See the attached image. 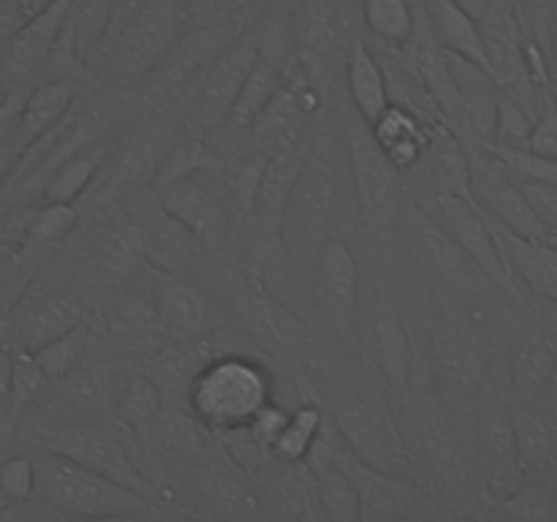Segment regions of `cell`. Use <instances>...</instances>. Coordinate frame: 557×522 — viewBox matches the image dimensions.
Wrapping results in <instances>:
<instances>
[{
  "label": "cell",
  "instance_id": "cell-18",
  "mask_svg": "<svg viewBox=\"0 0 557 522\" xmlns=\"http://www.w3.org/2000/svg\"><path fill=\"white\" fill-rule=\"evenodd\" d=\"M156 321L177 346H190L223 326V308L190 277L150 270Z\"/></svg>",
  "mask_w": 557,
  "mask_h": 522
},
{
  "label": "cell",
  "instance_id": "cell-49",
  "mask_svg": "<svg viewBox=\"0 0 557 522\" xmlns=\"http://www.w3.org/2000/svg\"><path fill=\"white\" fill-rule=\"evenodd\" d=\"M528 152L542 158H557V101L549 90L542 96V109L533 120Z\"/></svg>",
  "mask_w": 557,
  "mask_h": 522
},
{
  "label": "cell",
  "instance_id": "cell-26",
  "mask_svg": "<svg viewBox=\"0 0 557 522\" xmlns=\"http://www.w3.org/2000/svg\"><path fill=\"white\" fill-rule=\"evenodd\" d=\"M422 172L413 194H457L471 196V163H468V147L455 130L441 123L433 130L422 161L411 169Z\"/></svg>",
  "mask_w": 557,
  "mask_h": 522
},
{
  "label": "cell",
  "instance_id": "cell-38",
  "mask_svg": "<svg viewBox=\"0 0 557 522\" xmlns=\"http://www.w3.org/2000/svg\"><path fill=\"white\" fill-rule=\"evenodd\" d=\"M201 493L210 506H215L226 517H253L261 514L256 482L250 484L243 473L234 471L226 462H212L201 476Z\"/></svg>",
  "mask_w": 557,
  "mask_h": 522
},
{
  "label": "cell",
  "instance_id": "cell-35",
  "mask_svg": "<svg viewBox=\"0 0 557 522\" xmlns=\"http://www.w3.org/2000/svg\"><path fill=\"white\" fill-rule=\"evenodd\" d=\"M52 386L58 389L60 400L69 402L74 411H85L87 417H114L117 411L120 391L114 389L107 368H98L85 359Z\"/></svg>",
  "mask_w": 557,
  "mask_h": 522
},
{
  "label": "cell",
  "instance_id": "cell-42",
  "mask_svg": "<svg viewBox=\"0 0 557 522\" xmlns=\"http://www.w3.org/2000/svg\"><path fill=\"white\" fill-rule=\"evenodd\" d=\"M161 408H163V389L158 386V381L152 378V375L134 373L128 375L123 391H120L114 419H117L128 433L139 435L141 438V435L150 433V427L156 424Z\"/></svg>",
  "mask_w": 557,
  "mask_h": 522
},
{
  "label": "cell",
  "instance_id": "cell-24",
  "mask_svg": "<svg viewBox=\"0 0 557 522\" xmlns=\"http://www.w3.org/2000/svg\"><path fill=\"white\" fill-rule=\"evenodd\" d=\"M438 125V120L424 117V114L406 107V103L389 101L381 109L379 117L368 123V128L379 150L389 158L392 166L400 174H408L422 161L424 150L433 139V130Z\"/></svg>",
  "mask_w": 557,
  "mask_h": 522
},
{
  "label": "cell",
  "instance_id": "cell-40",
  "mask_svg": "<svg viewBox=\"0 0 557 522\" xmlns=\"http://www.w3.org/2000/svg\"><path fill=\"white\" fill-rule=\"evenodd\" d=\"M326 424V411L315 402H299L288 411L286 424L270 449L275 462H305Z\"/></svg>",
  "mask_w": 557,
  "mask_h": 522
},
{
  "label": "cell",
  "instance_id": "cell-14",
  "mask_svg": "<svg viewBox=\"0 0 557 522\" xmlns=\"http://www.w3.org/2000/svg\"><path fill=\"white\" fill-rule=\"evenodd\" d=\"M413 201L424 207L451 237L457 239L462 250L476 261L484 270V275L495 283L500 294L511 302L522 297V288L511 281V275L506 272L504 261H500L498 245H495L493 232H490V223L484 217V212L479 210L476 201L471 196H457V194H408Z\"/></svg>",
  "mask_w": 557,
  "mask_h": 522
},
{
  "label": "cell",
  "instance_id": "cell-16",
  "mask_svg": "<svg viewBox=\"0 0 557 522\" xmlns=\"http://www.w3.org/2000/svg\"><path fill=\"white\" fill-rule=\"evenodd\" d=\"M41 449L58 451V455L69 457L123 487L156 498L152 482L139 471L125 440L112 430L96 427V424H60L54 430H44Z\"/></svg>",
  "mask_w": 557,
  "mask_h": 522
},
{
  "label": "cell",
  "instance_id": "cell-47",
  "mask_svg": "<svg viewBox=\"0 0 557 522\" xmlns=\"http://www.w3.org/2000/svg\"><path fill=\"white\" fill-rule=\"evenodd\" d=\"M533 117L506 92L498 96V107H495V123H493V147L500 150H528L531 141Z\"/></svg>",
  "mask_w": 557,
  "mask_h": 522
},
{
  "label": "cell",
  "instance_id": "cell-37",
  "mask_svg": "<svg viewBox=\"0 0 557 522\" xmlns=\"http://www.w3.org/2000/svg\"><path fill=\"white\" fill-rule=\"evenodd\" d=\"M109 158V145L103 139L92 141L85 150L74 152V156L65 158L52 174H49L47 185L41 190V204L44 201H65V204H74L76 196L85 194L92 185V179L101 174L103 163Z\"/></svg>",
  "mask_w": 557,
  "mask_h": 522
},
{
  "label": "cell",
  "instance_id": "cell-2",
  "mask_svg": "<svg viewBox=\"0 0 557 522\" xmlns=\"http://www.w3.org/2000/svg\"><path fill=\"white\" fill-rule=\"evenodd\" d=\"M428 359L435 397L455 417L473 424L479 386L495 353L482 319L444 299L438 313L428 315Z\"/></svg>",
  "mask_w": 557,
  "mask_h": 522
},
{
  "label": "cell",
  "instance_id": "cell-19",
  "mask_svg": "<svg viewBox=\"0 0 557 522\" xmlns=\"http://www.w3.org/2000/svg\"><path fill=\"white\" fill-rule=\"evenodd\" d=\"M158 204L166 212H172L194 234L205 259H218L223 250H228L234 212L223 190L210 188L201 179V174L169 185L166 190L158 194Z\"/></svg>",
  "mask_w": 557,
  "mask_h": 522
},
{
  "label": "cell",
  "instance_id": "cell-31",
  "mask_svg": "<svg viewBox=\"0 0 557 522\" xmlns=\"http://www.w3.org/2000/svg\"><path fill=\"white\" fill-rule=\"evenodd\" d=\"M85 319V304L71 297V294H44V297L25 304L20 319H16L14 330L16 337H20V348L36 351L38 346L63 335L65 330H71V326Z\"/></svg>",
  "mask_w": 557,
  "mask_h": 522
},
{
  "label": "cell",
  "instance_id": "cell-57",
  "mask_svg": "<svg viewBox=\"0 0 557 522\" xmlns=\"http://www.w3.org/2000/svg\"><path fill=\"white\" fill-rule=\"evenodd\" d=\"M0 92H3V90H0Z\"/></svg>",
  "mask_w": 557,
  "mask_h": 522
},
{
  "label": "cell",
  "instance_id": "cell-12",
  "mask_svg": "<svg viewBox=\"0 0 557 522\" xmlns=\"http://www.w3.org/2000/svg\"><path fill=\"white\" fill-rule=\"evenodd\" d=\"M528 291L517 302L515 321H511V346L506 370H509L511 397L536 400L544 397L549 375L557 362V304L531 297Z\"/></svg>",
  "mask_w": 557,
  "mask_h": 522
},
{
  "label": "cell",
  "instance_id": "cell-1",
  "mask_svg": "<svg viewBox=\"0 0 557 522\" xmlns=\"http://www.w3.org/2000/svg\"><path fill=\"white\" fill-rule=\"evenodd\" d=\"M357 223L346 136L319 130L310 136V150L281 217V237L294 277L308 281L310 264L324 239L332 234L348 237Z\"/></svg>",
  "mask_w": 557,
  "mask_h": 522
},
{
  "label": "cell",
  "instance_id": "cell-36",
  "mask_svg": "<svg viewBox=\"0 0 557 522\" xmlns=\"http://www.w3.org/2000/svg\"><path fill=\"white\" fill-rule=\"evenodd\" d=\"M419 0H362L359 22L370 44L403 49L417 27Z\"/></svg>",
  "mask_w": 557,
  "mask_h": 522
},
{
  "label": "cell",
  "instance_id": "cell-54",
  "mask_svg": "<svg viewBox=\"0 0 557 522\" xmlns=\"http://www.w3.org/2000/svg\"><path fill=\"white\" fill-rule=\"evenodd\" d=\"M11 332H14V321L9 319V315L0 310V343H5L11 337Z\"/></svg>",
  "mask_w": 557,
  "mask_h": 522
},
{
  "label": "cell",
  "instance_id": "cell-29",
  "mask_svg": "<svg viewBox=\"0 0 557 522\" xmlns=\"http://www.w3.org/2000/svg\"><path fill=\"white\" fill-rule=\"evenodd\" d=\"M218 169H221V152L215 141L207 139L205 130L190 123V128L174 136L172 145L158 158L152 169V190L158 196L177 179L194 177V174H218Z\"/></svg>",
  "mask_w": 557,
  "mask_h": 522
},
{
  "label": "cell",
  "instance_id": "cell-50",
  "mask_svg": "<svg viewBox=\"0 0 557 522\" xmlns=\"http://www.w3.org/2000/svg\"><path fill=\"white\" fill-rule=\"evenodd\" d=\"M25 20L27 14L22 11L20 0H0V54L5 52L9 41L14 38V33L20 30Z\"/></svg>",
  "mask_w": 557,
  "mask_h": 522
},
{
  "label": "cell",
  "instance_id": "cell-48",
  "mask_svg": "<svg viewBox=\"0 0 557 522\" xmlns=\"http://www.w3.org/2000/svg\"><path fill=\"white\" fill-rule=\"evenodd\" d=\"M36 495V462L30 455H11L0 462V498L22 504Z\"/></svg>",
  "mask_w": 557,
  "mask_h": 522
},
{
  "label": "cell",
  "instance_id": "cell-41",
  "mask_svg": "<svg viewBox=\"0 0 557 522\" xmlns=\"http://www.w3.org/2000/svg\"><path fill=\"white\" fill-rule=\"evenodd\" d=\"M114 0H74L69 11V27L74 36L76 58L82 65H90L107 47L109 30H112Z\"/></svg>",
  "mask_w": 557,
  "mask_h": 522
},
{
  "label": "cell",
  "instance_id": "cell-39",
  "mask_svg": "<svg viewBox=\"0 0 557 522\" xmlns=\"http://www.w3.org/2000/svg\"><path fill=\"white\" fill-rule=\"evenodd\" d=\"M487 517H500V520H557V487L547 478H525L517 484L511 493L504 498L493 500L490 509L484 511Z\"/></svg>",
  "mask_w": 557,
  "mask_h": 522
},
{
  "label": "cell",
  "instance_id": "cell-11",
  "mask_svg": "<svg viewBox=\"0 0 557 522\" xmlns=\"http://www.w3.org/2000/svg\"><path fill=\"white\" fill-rule=\"evenodd\" d=\"M315 315L324 324L330 340L337 348L357 351V315H359V291H362V270L354 253V245L348 237L332 234L315 253L310 264L308 281Z\"/></svg>",
  "mask_w": 557,
  "mask_h": 522
},
{
  "label": "cell",
  "instance_id": "cell-20",
  "mask_svg": "<svg viewBox=\"0 0 557 522\" xmlns=\"http://www.w3.org/2000/svg\"><path fill=\"white\" fill-rule=\"evenodd\" d=\"M256 60H259V49H256L250 30H245L237 41L228 44L201 69V74L196 76L199 87L190 101V123L196 128H201L205 134H215L221 128Z\"/></svg>",
  "mask_w": 557,
  "mask_h": 522
},
{
  "label": "cell",
  "instance_id": "cell-13",
  "mask_svg": "<svg viewBox=\"0 0 557 522\" xmlns=\"http://www.w3.org/2000/svg\"><path fill=\"white\" fill-rule=\"evenodd\" d=\"M479 27H482L490 76L500 87V92L515 98L536 120L539 109H542V96L547 90L539 87L531 74L525 36H522L511 0H487L484 11L479 14Z\"/></svg>",
  "mask_w": 557,
  "mask_h": 522
},
{
  "label": "cell",
  "instance_id": "cell-46",
  "mask_svg": "<svg viewBox=\"0 0 557 522\" xmlns=\"http://www.w3.org/2000/svg\"><path fill=\"white\" fill-rule=\"evenodd\" d=\"M511 5H515L522 36H525L544 58H549L557 25V0H511Z\"/></svg>",
  "mask_w": 557,
  "mask_h": 522
},
{
  "label": "cell",
  "instance_id": "cell-55",
  "mask_svg": "<svg viewBox=\"0 0 557 522\" xmlns=\"http://www.w3.org/2000/svg\"><path fill=\"white\" fill-rule=\"evenodd\" d=\"M44 3H47V0H20L22 11H25V14H27V16H30V14H33V11H38V9H41V5H44Z\"/></svg>",
  "mask_w": 557,
  "mask_h": 522
},
{
  "label": "cell",
  "instance_id": "cell-34",
  "mask_svg": "<svg viewBox=\"0 0 557 522\" xmlns=\"http://www.w3.org/2000/svg\"><path fill=\"white\" fill-rule=\"evenodd\" d=\"M310 136H313V130H310L299 145L283 147V150L270 152V158H267L264 174H261L259 190H256L253 215H259L261 221L272 223V226L277 228H281L283 207H286L288 194H292L305 156H308L310 150Z\"/></svg>",
  "mask_w": 557,
  "mask_h": 522
},
{
  "label": "cell",
  "instance_id": "cell-6",
  "mask_svg": "<svg viewBox=\"0 0 557 522\" xmlns=\"http://www.w3.org/2000/svg\"><path fill=\"white\" fill-rule=\"evenodd\" d=\"M368 288L359 291V315H357V351L370 364L381 384L389 391L397 417L403 411L408 391H411V364L413 346L411 335L403 321L400 304L379 264H373L370 275L364 277Z\"/></svg>",
  "mask_w": 557,
  "mask_h": 522
},
{
  "label": "cell",
  "instance_id": "cell-45",
  "mask_svg": "<svg viewBox=\"0 0 557 522\" xmlns=\"http://www.w3.org/2000/svg\"><path fill=\"white\" fill-rule=\"evenodd\" d=\"M74 226V204H65V201H44L38 210L30 212V221H27V232L22 243H25L27 250L52 248V245L63 243Z\"/></svg>",
  "mask_w": 557,
  "mask_h": 522
},
{
  "label": "cell",
  "instance_id": "cell-22",
  "mask_svg": "<svg viewBox=\"0 0 557 522\" xmlns=\"http://www.w3.org/2000/svg\"><path fill=\"white\" fill-rule=\"evenodd\" d=\"M490 232H493L495 245H498L500 261H504L506 272L511 281L528 291L531 297L544 299V302L557 304V248L544 243V239L522 237V234L511 232V228L500 226L490 215Z\"/></svg>",
  "mask_w": 557,
  "mask_h": 522
},
{
  "label": "cell",
  "instance_id": "cell-44",
  "mask_svg": "<svg viewBox=\"0 0 557 522\" xmlns=\"http://www.w3.org/2000/svg\"><path fill=\"white\" fill-rule=\"evenodd\" d=\"M52 391V381L47 378V373L41 370V364L36 362L30 351L25 348H16L14 353V368H11V381H9V406L11 411L20 417V413L30 411L38 402H44V397Z\"/></svg>",
  "mask_w": 557,
  "mask_h": 522
},
{
  "label": "cell",
  "instance_id": "cell-53",
  "mask_svg": "<svg viewBox=\"0 0 557 522\" xmlns=\"http://www.w3.org/2000/svg\"><path fill=\"white\" fill-rule=\"evenodd\" d=\"M547 71H549V92L557 101V25H555V36H553V49H549L547 58Z\"/></svg>",
  "mask_w": 557,
  "mask_h": 522
},
{
  "label": "cell",
  "instance_id": "cell-30",
  "mask_svg": "<svg viewBox=\"0 0 557 522\" xmlns=\"http://www.w3.org/2000/svg\"><path fill=\"white\" fill-rule=\"evenodd\" d=\"M424 16L433 30L435 41L446 49V52L466 58L471 63L482 65L487 71V54H484L482 27L479 20L460 5L457 0H422Z\"/></svg>",
  "mask_w": 557,
  "mask_h": 522
},
{
  "label": "cell",
  "instance_id": "cell-10",
  "mask_svg": "<svg viewBox=\"0 0 557 522\" xmlns=\"http://www.w3.org/2000/svg\"><path fill=\"white\" fill-rule=\"evenodd\" d=\"M395 243L406 248V253L417 261L419 266L430 272L441 286L449 288L451 294L466 299H498L504 294L495 288V283L484 275L482 266L457 245V239L424 210L411 196L406 199L397 221ZM506 299V297H504Z\"/></svg>",
  "mask_w": 557,
  "mask_h": 522
},
{
  "label": "cell",
  "instance_id": "cell-32",
  "mask_svg": "<svg viewBox=\"0 0 557 522\" xmlns=\"http://www.w3.org/2000/svg\"><path fill=\"white\" fill-rule=\"evenodd\" d=\"M76 96H79V87L71 79H38L36 85H30L25 103L20 109V117L14 123V130H11L22 152H25V147L33 139H38L44 130L52 128L69 112Z\"/></svg>",
  "mask_w": 557,
  "mask_h": 522
},
{
  "label": "cell",
  "instance_id": "cell-56",
  "mask_svg": "<svg viewBox=\"0 0 557 522\" xmlns=\"http://www.w3.org/2000/svg\"><path fill=\"white\" fill-rule=\"evenodd\" d=\"M0 96H3V92H0Z\"/></svg>",
  "mask_w": 557,
  "mask_h": 522
},
{
  "label": "cell",
  "instance_id": "cell-51",
  "mask_svg": "<svg viewBox=\"0 0 557 522\" xmlns=\"http://www.w3.org/2000/svg\"><path fill=\"white\" fill-rule=\"evenodd\" d=\"M14 353L16 348L9 340L0 343V402H5L9 397V381H11V368H14Z\"/></svg>",
  "mask_w": 557,
  "mask_h": 522
},
{
  "label": "cell",
  "instance_id": "cell-17",
  "mask_svg": "<svg viewBox=\"0 0 557 522\" xmlns=\"http://www.w3.org/2000/svg\"><path fill=\"white\" fill-rule=\"evenodd\" d=\"M341 462L351 473L354 484L359 489V520L381 522V520H411V517H433L451 514L444 509L441 500L411 482L403 473L381 471V468L368 465L357 460L346 444L341 446Z\"/></svg>",
  "mask_w": 557,
  "mask_h": 522
},
{
  "label": "cell",
  "instance_id": "cell-15",
  "mask_svg": "<svg viewBox=\"0 0 557 522\" xmlns=\"http://www.w3.org/2000/svg\"><path fill=\"white\" fill-rule=\"evenodd\" d=\"M471 163V199L500 226L547 243V228L525 199L517 174L487 145H466Z\"/></svg>",
  "mask_w": 557,
  "mask_h": 522
},
{
  "label": "cell",
  "instance_id": "cell-28",
  "mask_svg": "<svg viewBox=\"0 0 557 522\" xmlns=\"http://www.w3.org/2000/svg\"><path fill=\"white\" fill-rule=\"evenodd\" d=\"M343 69H346V90L354 112L362 123H373L381 109L392 101V96L384 63L362 33H354L348 38Z\"/></svg>",
  "mask_w": 557,
  "mask_h": 522
},
{
  "label": "cell",
  "instance_id": "cell-21",
  "mask_svg": "<svg viewBox=\"0 0 557 522\" xmlns=\"http://www.w3.org/2000/svg\"><path fill=\"white\" fill-rule=\"evenodd\" d=\"M74 0H47L38 11H33L5 52L0 54V90L9 92L16 87H30L41 79V69L52 44L58 41Z\"/></svg>",
  "mask_w": 557,
  "mask_h": 522
},
{
  "label": "cell",
  "instance_id": "cell-5",
  "mask_svg": "<svg viewBox=\"0 0 557 522\" xmlns=\"http://www.w3.org/2000/svg\"><path fill=\"white\" fill-rule=\"evenodd\" d=\"M223 286H226L234 315L261 351L270 353L277 362L305 370V373L319 368V362L324 359L319 337L286 299L245 277L237 266L226 272Z\"/></svg>",
  "mask_w": 557,
  "mask_h": 522
},
{
  "label": "cell",
  "instance_id": "cell-33",
  "mask_svg": "<svg viewBox=\"0 0 557 522\" xmlns=\"http://www.w3.org/2000/svg\"><path fill=\"white\" fill-rule=\"evenodd\" d=\"M277 90H281V71H277V65H272L270 60L259 58L253 63V69H250V74L245 76L243 87H239L226 120H223L221 128L212 134V139H223L226 145L243 139L250 130V125L256 123V117L267 109V103L275 98Z\"/></svg>",
  "mask_w": 557,
  "mask_h": 522
},
{
  "label": "cell",
  "instance_id": "cell-23",
  "mask_svg": "<svg viewBox=\"0 0 557 522\" xmlns=\"http://www.w3.org/2000/svg\"><path fill=\"white\" fill-rule=\"evenodd\" d=\"M141 261L150 270L169 272V275L190 277L199 259H205L194 234L161 204L152 207L139 226Z\"/></svg>",
  "mask_w": 557,
  "mask_h": 522
},
{
  "label": "cell",
  "instance_id": "cell-4",
  "mask_svg": "<svg viewBox=\"0 0 557 522\" xmlns=\"http://www.w3.org/2000/svg\"><path fill=\"white\" fill-rule=\"evenodd\" d=\"M310 373H315L313 386L319 389L326 419L357 460L389 473H403L411 468L400 419L389 402H379L370 395L362 397L357 386L332 373L324 359Z\"/></svg>",
  "mask_w": 557,
  "mask_h": 522
},
{
  "label": "cell",
  "instance_id": "cell-7",
  "mask_svg": "<svg viewBox=\"0 0 557 522\" xmlns=\"http://www.w3.org/2000/svg\"><path fill=\"white\" fill-rule=\"evenodd\" d=\"M36 462V495L63 517L120 520L156 511V498L123 487L58 451L41 449Z\"/></svg>",
  "mask_w": 557,
  "mask_h": 522
},
{
  "label": "cell",
  "instance_id": "cell-3",
  "mask_svg": "<svg viewBox=\"0 0 557 522\" xmlns=\"http://www.w3.org/2000/svg\"><path fill=\"white\" fill-rule=\"evenodd\" d=\"M188 411L218 435L243 433L256 413L275 400V375L250 353H215L185 384Z\"/></svg>",
  "mask_w": 557,
  "mask_h": 522
},
{
  "label": "cell",
  "instance_id": "cell-9",
  "mask_svg": "<svg viewBox=\"0 0 557 522\" xmlns=\"http://www.w3.org/2000/svg\"><path fill=\"white\" fill-rule=\"evenodd\" d=\"M473 444L482 462L487 504L525 482L517 451L515 422H511V384L504 359L495 357L479 386L473 406Z\"/></svg>",
  "mask_w": 557,
  "mask_h": 522
},
{
  "label": "cell",
  "instance_id": "cell-27",
  "mask_svg": "<svg viewBox=\"0 0 557 522\" xmlns=\"http://www.w3.org/2000/svg\"><path fill=\"white\" fill-rule=\"evenodd\" d=\"M511 422L525 478H544L553 473L557 468V424L544 406V397H511Z\"/></svg>",
  "mask_w": 557,
  "mask_h": 522
},
{
  "label": "cell",
  "instance_id": "cell-8",
  "mask_svg": "<svg viewBox=\"0 0 557 522\" xmlns=\"http://www.w3.org/2000/svg\"><path fill=\"white\" fill-rule=\"evenodd\" d=\"M348 169H351L354 199L362 232L381 248L395 245L397 221L408 199L406 174L397 172L389 158L379 150L368 123L357 120L346 128Z\"/></svg>",
  "mask_w": 557,
  "mask_h": 522
},
{
  "label": "cell",
  "instance_id": "cell-25",
  "mask_svg": "<svg viewBox=\"0 0 557 522\" xmlns=\"http://www.w3.org/2000/svg\"><path fill=\"white\" fill-rule=\"evenodd\" d=\"M261 514L281 520H315L321 517L315 504L313 478L305 462H275L270 471L253 478Z\"/></svg>",
  "mask_w": 557,
  "mask_h": 522
},
{
  "label": "cell",
  "instance_id": "cell-52",
  "mask_svg": "<svg viewBox=\"0 0 557 522\" xmlns=\"http://www.w3.org/2000/svg\"><path fill=\"white\" fill-rule=\"evenodd\" d=\"M544 406H547L549 417H553L555 424H557V362H555L553 375H549L547 386H544Z\"/></svg>",
  "mask_w": 557,
  "mask_h": 522
},
{
  "label": "cell",
  "instance_id": "cell-43",
  "mask_svg": "<svg viewBox=\"0 0 557 522\" xmlns=\"http://www.w3.org/2000/svg\"><path fill=\"white\" fill-rule=\"evenodd\" d=\"M87 340H90V326H87V319L74 324L71 330H65L63 335L52 337L49 343L38 346L36 351H30L36 357V362L41 364V370L47 373V378L60 381L65 373L76 368V364L85 359Z\"/></svg>",
  "mask_w": 557,
  "mask_h": 522
}]
</instances>
